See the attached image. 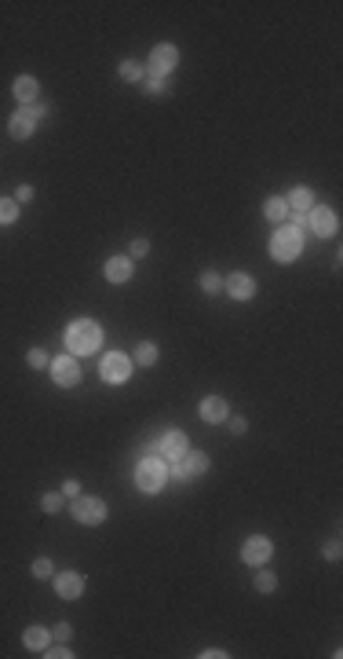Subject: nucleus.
<instances>
[{
  "instance_id": "31",
  "label": "nucleus",
  "mask_w": 343,
  "mask_h": 659,
  "mask_svg": "<svg viewBox=\"0 0 343 659\" xmlns=\"http://www.w3.org/2000/svg\"><path fill=\"white\" fill-rule=\"evenodd\" d=\"M44 655H48V659H70L73 652H70V648H62V641H59V648L48 645V648H44Z\"/></svg>"
},
{
  "instance_id": "3",
  "label": "nucleus",
  "mask_w": 343,
  "mask_h": 659,
  "mask_svg": "<svg viewBox=\"0 0 343 659\" xmlns=\"http://www.w3.org/2000/svg\"><path fill=\"white\" fill-rule=\"evenodd\" d=\"M165 480H168V465L161 455H143L139 465H136V487L146 491V494H154L165 487Z\"/></svg>"
},
{
  "instance_id": "10",
  "label": "nucleus",
  "mask_w": 343,
  "mask_h": 659,
  "mask_svg": "<svg viewBox=\"0 0 343 659\" xmlns=\"http://www.w3.org/2000/svg\"><path fill=\"white\" fill-rule=\"evenodd\" d=\"M175 67H179V48H175V44H157L154 52H150V70H146V74L172 77Z\"/></svg>"
},
{
  "instance_id": "16",
  "label": "nucleus",
  "mask_w": 343,
  "mask_h": 659,
  "mask_svg": "<svg viewBox=\"0 0 343 659\" xmlns=\"http://www.w3.org/2000/svg\"><path fill=\"white\" fill-rule=\"evenodd\" d=\"M103 275H106V282H128L132 279V256H110Z\"/></svg>"
},
{
  "instance_id": "34",
  "label": "nucleus",
  "mask_w": 343,
  "mask_h": 659,
  "mask_svg": "<svg viewBox=\"0 0 343 659\" xmlns=\"http://www.w3.org/2000/svg\"><path fill=\"white\" fill-rule=\"evenodd\" d=\"M29 198H34V183H22L15 190V202H29Z\"/></svg>"
},
{
  "instance_id": "35",
  "label": "nucleus",
  "mask_w": 343,
  "mask_h": 659,
  "mask_svg": "<svg viewBox=\"0 0 343 659\" xmlns=\"http://www.w3.org/2000/svg\"><path fill=\"white\" fill-rule=\"evenodd\" d=\"M29 114H34L37 121H41V118H48V103H41V99H37V103H29Z\"/></svg>"
},
{
  "instance_id": "17",
  "label": "nucleus",
  "mask_w": 343,
  "mask_h": 659,
  "mask_svg": "<svg viewBox=\"0 0 343 659\" xmlns=\"http://www.w3.org/2000/svg\"><path fill=\"white\" fill-rule=\"evenodd\" d=\"M15 99H19L22 106H29V103H37V92H41V85H37V77H15Z\"/></svg>"
},
{
  "instance_id": "19",
  "label": "nucleus",
  "mask_w": 343,
  "mask_h": 659,
  "mask_svg": "<svg viewBox=\"0 0 343 659\" xmlns=\"http://www.w3.org/2000/svg\"><path fill=\"white\" fill-rule=\"evenodd\" d=\"M22 645L34 648V652H44L48 645H52V634H48L44 626H29V630L22 634Z\"/></svg>"
},
{
  "instance_id": "20",
  "label": "nucleus",
  "mask_w": 343,
  "mask_h": 659,
  "mask_svg": "<svg viewBox=\"0 0 343 659\" xmlns=\"http://www.w3.org/2000/svg\"><path fill=\"white\" fill-rule=\"evenodd\" d=\"M285 202H289L292 213H307V209L314 205V190H310V187H296V190H292V195H289Z\"/></svg>"
},
{
  "instance_id": "33",
  "label": "nucleus",
  "mask_w": 343,
  "mask_h": 659,
  "mask_svg": "<svg viewBox=\"0 0 343 659\" xmlns=\"http://www.w3.org/2000/svg\"><path fill=\"white\" fill-rule=\"evenodd\" d=\"M150 253V242L146 238H132V256H146Z\"/></svg>"
},
{
  "instance_id": "36",
  "label": "nucleus",
  "mask_w": 343,
  "mask_h": 659,
  "mask_svg": "<svg viewBox=\"0 0 343 659\" xmlns=\"http://www.w3.org/2000/svg\"><path fill=\"white\" fill-rule=\"evenodd\" d=\"M340 553H343V546H340L336 539H333L329 546H325V557H329V560H340Z\"/></svg>"
},
{
  "instance_id": "7",
  "label": "nucleus",
  "mask_w": 343,
  "mask_h": 659,
  "mask_svg": "<svg viewBox=\"0 0 343 659\" xmlns=\"http://www.w3.org/2000/svg\"><path fill=\"white\" fill-rule=\"evenodd\" d=\"M307 228L314 231V235H321V238H333L340 231V216L333 213L329 205H310L307 209Z\"/></svg>"
},
{
  "instance_id": "4",
  "label": "nucleus",
  "mask_w": 343,
  "mask_h": 659,
  "mask_svg": "<svg viewBox=\"0 0 343 659\" xmlns=\"http://www.w3.org/2000/svg\"><path fill=\"white\" fill-rule=\"evenodd\" d=\"M70 513H73L77 524H103L106 520V502H103V498H95V494H77Z\"/></svg>"
},
{
  "instance_id": "9",
  "label": "nucleus",
  "mask_w": 343,
  "mask_h": 659,
  "mask_svg": "<svg viewBox=\"0 0 343 659\" xmlns=\"http://www.w3.org/2000/svg\"><path fill=\"white\" fill-rule=\"evenodd\" d=\"M270 553H274V546H270L267 535H252V539H245V546H241V560H245V564H252V568H263L267 560H270Z\"/></svg>"
},
{
  "instance_id": "18",
  "label": "nucleus",
  "mask_w": 343,
  "mask_h": 659,
  "mask_svg": "<svg viewBox=\"0 0 343 659\" xmlns=\"http://www.w3.org/2000/svg\"><path fill=\"white\" fill-rule=\"evenodd\" d=\"M263 216H267L270 223H277V228H282V223L289 220V202H285L282 195H270L267 205H263Z\"/></svg>"
},
{
  "instance_id": "2",
  "label": "nucleus",
  "mask_w": 343,
  "mask_h": 659,
  "mask_svg": "<svg viewBox=\"0 0 343 659\" xmlns=\"http://www.w3.org/2000/svg\"><path fill=\"white\" fill-rule=\"evenodd\" d=\"M300 253H303V231L292 228V223H282L270 238V256L277 264H292Z\"/></svg>"
},
{
  "instance_id": "15",
  "label": "nucleus",
  "mask_w": 343,
  "mask_h": 659,
  "mask_svg": "<svg viewBox=\"0 0 343 659\" xmlns=\"http://www.w3.org/2000/svg\"><path fill=\"white\" fill-rule=\"evenodd\" d=\"M198 414L205 417L208 425H219V422H226V417H231V407H226L223 396H205L201 407H198Z\"/></svg>"
},
{
  "instance_id": "13",
  "label": "nucleus",
  "mask_w": 343,
  "mask_h": 659,
  "mask_svg": "<svg viewBox=\"0 0 343 659\" xmlns=\"http://www.w3.org/2000/svg\"><path fill=\"white\" fill-rule=\"evenodd\" d=\"M223 289H226L234 300H252V297H256V279L245 275V271H234L231 279H223Z\"/></svg>"
},
{
  "instance_id": "5",
  "label": "nucleus",
  "mask_w": 343,
  "mask_h": 659,
  "mask_svg": "<svg viewBox=\"0 0 343 659\" xmlns=\"http://www.w3.org/2000/svg\"><path fill=\"white\" fill-rule=\"evenodd\" d=\"M99 374L106 384H121L132 377V356H124V352H106L103 363H99Z\"/></svg>"
},
{
  "instance_id": "27",
  "label": "nucleus",
  "mask_w": 343,
  "mask_h": 659,
  "mask_svg": "<svg viewBox=\"0 0 343 659\" xmlns=\"http://www.w3.org/2000/svg\"><path fill=\"white\" fill-rule=\"evenodd\" d=\"M34 575H37V578H52V575H55L52 557H37V560H34Z\"/></svg>"
},
{
  "instance_id": "6",
  "label": "nucleus",
  "mask_w": 343,
  "mask_h": 659,
  "mask_svg": "<svg viewBox=\"0 0 343 659\" xmlns=\"http://www.w3.org/2000/svg\"><path fill=\"white\" fill-rule=\"evenodd\" d=\"M48 370H52V381L59 384V389H73V384H80V363L70 356H55L52 363H48Z\"/></svg>"
},
{
  "instance_id": "28",
  "label": "nucleus",
  "mask_w": 343,
  "mask_h": 659,
  "mask_svg": "<svg viewBox=\"0 0 343 659\" xmlns=\"http://www.w3.org/2000/svg\"><path fill=\"white\" fill-rule=\"evenodd\" d=\"M26 363L34 366V370H44V366L52 363V359H48V352H44V348H29V356H26Z\"/></svg>"
},
{
  "instance_id": "26",
  "label": "nucleus",
  "mask_w": 343,
  "mask_h": 659,
  "mask_svg": "<svg viewBox=\"0 0 343 659\" xmlns=\"http://www.w3.org/2000/svg\"><path fill=\"white\" fill-rule=\"evenodd\" d=\"M201 289H205V293H223V275H219V271H205V275H201Z\"/></svg>"
},
{
  "instance_id": "24",
  "label": "nucleus",
  "mask_w": 343,
  "mask_h": 659,
  "mask_svg": "<svg viewBox=\"0 0 343 659\" xmlns=\"http://www.w3.org/2000/svg\"><path fill=\"white\" fill-rule=\"evenodd\" d=\"M256 590H259V593H274V590H277V575L267 571V568H259V571H256Z\"/></svg>"
},
{
  "instance_id": "14",
  "label": "nucleus",
  "mask_w": 343,
  "mask_h": 659,
  "mask_svg": "<svg viewBox=\"0 0 343 659\" xmlns=\"http://www.w3.org/2000/svg\"><path fill=\"white\" fill-rule=\"evenodd\" d=\"M55 593L66 601H77L80 593H85V575L80 571H59L55 575Z\"/></svg>"
},
{
  "instance_id": "30",
  "label": "nucleus",
  "mask_w": 343,
  "mask_h": 659,
  "mask_svg": "<svg viewBox=\"0 0 343 659\" xmlns=\"http://www.w3.org/2000/svg\"><path fill=\"white\" fill-rule=\"evenodd\" d=\"M226 422H231V432H234V436H241V432H249V422H245L241 414H234V417H226Z\"/></svg>"
},
{
  "instance_id": "29",
  "label": "nucleus",
  "mask_w": 343,
  "mask_h": 659,
  "mask_svg": "<svg viewBox=\"0 0 343 659\" xmlns=\"http://www.w3.org/2000/svg\"><path fill=\"white\" fill-rule=\"evenodd\" d=\"M41 509H44V513H59V509H62V494L48 491V494L41 498Z\"/></svg>"
},
{
  "instance_id": "12",
  "label": "nucleus",
  "mask_w": 343,
  "mask_h": 659,
  "mask_svg": "<svg viewBox=\"0 0 343 659\" xmlns=\"http://www.w3.org/2000/svg\"><path fill=\"white\" fill-rule=\"evenodd\" d=\"M157 451H161V458H168V462H179V458L187 455V432H179V429H168L165 436H161Z\"/></svg>"
},
{
  "instance_id": "23",
  "label": "nucleus",
  "mask_w": 343,
  "mask_h": 659,
  "mask_svg": "<svg viewBox=\"0 0 343 659\" xmlns=\"http://www.w3.org/2000/svg\"><path fill=\"white\" fill-rule=\"evenodd\" d=\"M132 359H136L139 366H154V363H157V345H154V341H143V345L136 348Z\"/></svg>"
},
{
  "instance_id": "25",
  "label": "nucleus",
  "mask_w": 343,
  "mask_h": 659,
  "mask_svg": "<svg viewBox=\"0 0 343 659\" xmlns=\"http://www.w3.org/2000/svg\"><path fill=\"white\" fill-rule=\"evenodd\" d=\"M15 220H19V202L0 198V223H15Z\"/></svg>"
},
{
  "instance_id": "8",
  "label": "nucleus",
  "mask_w": 343,
  "mask_h": 659,
  "mask_svg": "<svg viewBox=\"0 0 343 659\" xmlns=\"http://www.w3.org/2000/svg\"><path fill=\"white\" fill-rule=\"evenodd\" d=\"M208 455H201V451H187L183 458L175 462V469H168V476H175V480H198V476H205L208 473Z\"/></svg>"
},
{
  "instance_id": "22",
  "label": "nucleus",
  "mask_w": 343,
  "mask_h": 659,
  "mask_svg": "<svg viewBox=\"0 0 343 659\" xmlns=\"http://www.w3.org/2000/svg\"><path fill=\"white\" fill-rule=\"evenodd\" d=\"M143 88H146V95H168L172 81H168V77H161V74H146L143 77Z\"/></svg>"
},
{
  "instance_id": "11",
  "label": "nucleus",
  "mask_w": 343,
  "mask_h": 659,
  "mask_svg": "<svg viewBox=\"0 0 343 659\" xmlns=\"http://www.w3.org/2000/svg\"><path fill=\"white\" fill-rule=\"evenodd\" d=\"M8 132H11V139H29V136L37 132V118L29 114V106H19L8 118Z\"/></svg>"
},
{
  "instance_id": "21",
  "label": "nucleus",
  "mask_w": 343,
  "mask_h": 659,
  "mask_svg": "<svg viewBox=\"0 0 343 659\" xmlns=\"http://www.w3.org/2000/svg\"><path fill=\"white\" fill-rule=\"evenodd\" d=\"M117 74H121V81H128V85H143L146 67H143V62H136V59H124Z\"/></svg>"
},
{
  "instance_id": "38",
  "label": "nucleus",
  "mask_w": 343,
  "mask_h": 659,
  "mask_svg": "<svg viewBox=\"0 0 343 659\" xmlns=\"http://www.w3.org/2000/svg\"><path fill=\"white\" fill-rule=\"evenodd\" d=\"M198 655H201V659H223L226 652H223V648H205V652H198Z\"/></svg>"
},
{
  "instance_id": "32",
  "label": "nucleus",
  "mask_w": 343,
  "mask_h": 659,
  "mask_svg": "<svg viewBox=\"0 0 343 659\" xmlns=\"http://www.w3.org/2000/svg\"><path fill=\"white\" fill-rule=\"evenodd\" d=\"M70 634H73V626H70V623H59L55 630H52V637H55V641H70Z\"/></svg>"
},
{
  "instance_id": "37",
  "label": "nucleus",
  "mask_w": 343,
  "mask_h": 659,
  "mask_svg": "<svg viewBox=\"0 0 343 659\" xmlns=\"http://www.w3.org/2000/svg\"><path fill=\"white\" fill-rule=\"evenodd\" d=\"M62 494H66V498H77V494H80V484H77V480H66V484H62Z\"/></svg>"
},
{
  "instance_id": "1",
  "label": "nucleus",
  "mask_w": 343,
  "mask_h": 659,
  "mask_svg": "<svg viewBox=\"0 0 343 659\" xmlns=\"http://www.w3.org/2000/svg\"><path fill=\"white\" fill-rule=\"evenodd\" d=\"M103 345V326L95 319H73L66 326V352L70 356H92Z\"/></svg>"
}]
</instances>
